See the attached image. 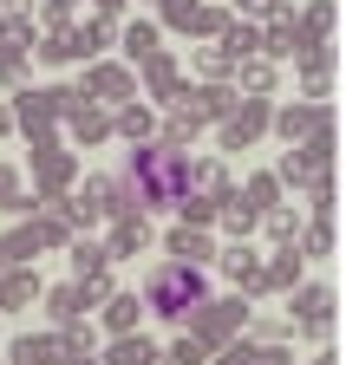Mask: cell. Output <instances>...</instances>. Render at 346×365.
Here are the masks:
<instances>
[{
  "instance_id": "6da1fadb",
  "label": "cell",
  "mask_w": 346,
  "mask_h": 365,
  "mask_svg": "<svg viewBox=\"0 0 346 365\" xmlns=\"http://www.w3.org/2000/svg\"><path fill=\"white\" fill-rule=\"evenodd\" d=\"M124 190L138 196V209H183L196 196V163L177 144H144V150H131Z\"/></svg>"
},
{
  "instance_id": "7a4b0ae2",
  "label": "cell",
  "mask_w": 346,
  "mask_h": 365,
  "mask_svg": "<svg viewBox=\"0 0 346 365\" xmlns=\"http://www.w3.org/2000/svg\"><path fill=\"white\" fill-rule=\"evenodd\" d=\"M144 307L157 319H190L196 307H209V274L203 267H183V261H163L144 274Z\"/></svg>"
},
{
  "instance_id": "3957f363",
  "label": "cell",
  "mask_w": 346,
  "mask_h": 365,
  "mask_svg": "<svg viewBox=\"0 0 346 365\" xmlns=\"http://www.w3.org/2000/svg\"><path fill=\"white\" fill-rule=\"evenodd\" d=\"M242 327H255V313H248V294H229V300H209V307H196L190 313V333L209 346V352H223V346H235V333Z\"/></svg>"
},
{
  "instance_id": "277c9868",
  "label": "cell",
  "mask_w": 346,
  "mask_h": 365,
  "mask_svg": "<svg viewBox=\"0 0 346 365\" xmlns=\"http://www.w3.org/2000/svg\"><path fill=\"white\" fill-rule=\"evenodd\" d=\"M288 327L307 333V339H327V327H333V287L327 281H300L288 294Z\"/></svg>"
},
{
  "instance_id": "5b68a950",
  "label": "cell",
  "mask_w": 346,
  "mask_h": 365,
  "mask_svg": "<svg viewBox=\"0 0 346 365\" xmlns=\"http://www.w3.org/2000/svg\"><path fill=\"white\" fill-rule=\"evenodd\" d=\"M275 137L294 150V144H314V137H333V105H307V98H294V105H275Z\"/></svg>"
},
{
  "instance_id": "8992f818",
  "label": "cell",
  "mask_w": 346,
  "mask_h": 365,
  "mask_svg": "<svg viewBox=\"0 0 346 365\" xmlns=\"http://www.w3.org/2000/svg\"><path fill=\"white\" fill-rule=\"evenodd\" d=\"M85 98L124 111V105L138 98V72H131V66H111V59H105V66H85Z\"/></svg>"
},
{
  "instance_id": "52a82bcc",
  "label": "cell",
  "mask_w": 346,
  "mask_h": 365,
  "mask_svg": "<svg viewBox=\"0 0 346 365\" xmlns=\"http://www.w3.org/2000/svg\"><path fill=\"white\" fill-rule=\"evenodd\" d=\"M275 130V105L268 98H242L235 118H223V150H248L255 137H268Z\"/></svg>"
},
{
  "instance_id": "ba28073f",
  "label": "cell",
  "mask_w": 346,
  "mask_h": 365,
  "mask_svg": "<svg viewBox=\"0 0 346 365\" xmlns=\"http://www.w3.org/2000/svg\"><path fill=\"white\" fill-rule=\"evenodd\" d=\"M14 130L26 137L33 150H59V137H53V105L39 98V91H14Z\"/></svg>"
},
{
  "instance_id": "9c48e42d",
  "label": "cell",
  "mask_w": 346,
  "mask_h": 365,
  "mask_svg": "<svg viewBox=\"0 0 346 365\" xmlns=\"http://www.w3.org/2000/svg\"><path fill=\"white\" fill-rule=\"evenodd\" d=\"M33 170H39V182H33V202H39V209H46L66 182L78 176V163H72L66 150H33Z\"/></svg>"
},
{
  "instance_id": "30bf717a",
  "label": "cell",
  "mask_w": 346,
  "mask_h": 365,
  "mask_svg": "<svg viewBox=\"0 0 346 365\" xmlns=\"http://www.w3.org/2000/svg\"><path fill=\"white\" fill-rule=\"evenodd\" d=\"M157 111L144 105V98H131V105H124V111H111V137H124V144H131V150H144V144H157Z\"/></svg>"
},
{
  "instance_id": "8fae6325",
  "label": "cell",
  "mask_w": 346,
  "mask_h": 365,
  "mask_svg": "<svg viewBox=\"0 0 346 365\" xmlns=\"http://www.w3.org/2000/svg\"><path fill=\"white\" fill-rule=\"evenodd\" d=\"M144 313H151V307H144V294H111V300L98 307V333H111V339H131Z\"/></svg>"
},
{
  "instance_id": "7c38bea8",
  "label": "cell",
  "mask_w": 346,
  "mask_h": 365,
  "mask_svg": "<svg viewBox=\"0 0 346 365\" xmlns=\"http://www.w3.org/2000/svg\"><path fill=\"white\" fill-rule=\"evenodd\" d=\"M163 248H170V261H183V267H209L215 261V235H209V228H170V235H163Z\"/></svg>"
},
{
  "instance_id": "4fadbf2b",
  "label": "cell",
  "mask_w": 346,
  "mask_h": 365,
  "mask_svg": "<svg viewBox=\"0 0 346 365\" xmlns=\"http://www.w3.org/2000/svg\"><path fill=\"white\" fill-rule=\"evenodd\" d=\"M300 274H307V255H300V248L268 255V261H262V294H294V287H300Z\"/></svg>"
},
{
  "instance_id": "5bb4252c",
  "label": "cell",
  "mask_w": 346,
  "mask_h": 365,
  "mask_svg": "<svg viewBox=\"0 0 346 365\" xmlns=\"http://www.w3.org/2000/svg\"><path fill=\"white\" fill-rule=\"evenodd\" d=\"M215 261H223V274L235 281V294H262V255H255L248 242H242V248H223Z\"/></svg>"
},
{
  "instance_id": "9a60e30c",
  "label": "cell",
  "mask_w": 346,
  "mask_h": 365,
  "mask_svg": "<svg viewBox=\"0 0 346 365\" xmlns=\"http://www.w3.org/2000/svg\"><path fill=\"white\" fill-rule=\"evenodd\" d=\"M66 130H72V144H85V150H92V144H105V137H111V111L85 98V105L66 118Z\"/></svg>"
},
{
  "instance_id": "2e32d148",
  "label": "cell",
  "mask_w": 346,
  "mask_h": 365,
  "mask_svg": "<svg viewBox=\"0 0 346 365\" xmlns=\"http://www.w3.org/2000/svg\"><path fill=\"white\" fill-rule=\"evenodd\" d=\"M144 85L157 91V98H163V105H177V98H183V91H190V85H183V66H177V59H170V53H157V59H144Z\"/></svg>"
},
{
  "instance_id": "e0dca14e",
  "label": "cell",
  "mask_w": 346,
  "mask_h": 365,
  "mask_svg": "<svg viewBox=\"0 0 346 365\" xmlns=\"http://www.w3.org/2000/svg\"><path fill=\"white\" fill-rule=\"evenodd\" d=\"M33 300H39V274L33 267H7V274H0V313H20Z\"/></svg>"
},
{
  "instance_id": "ac0fdd59",
  "label": "cell",
  "mask_w": 346,
  "mask_h": 365,
  "mask_svg": "<svg viewBox=\"0 0 346 365\" xmlns=\"http://www.w3.org/2000/svg\"><path fill=\"white\" fill-rule=\"evenodd\" d=\"M144 242H151L144 215H131V222H111V235H105V255H111V261H131V255H138Z\"/></svg>"
},
{
  "instance_id": "d6986e66",
  "label": "cell",
  "mask_w": 346,
  "mask_h": 365,
  "mask_svg": "<svg viewBox=\"0 0 346 365\" xmlns=\"http://www.w3.org/2000/svg\"><path fill=\"white\" fill-rule=\"evenodd\" d=\"M223 53H229L235 66H248L255 53H262V26H255V20H229V26H223Z\"/></svg>"
},
{
  "instance_id": "ffe728a7",
  "label": "cell",
  "mask_w": 346,
  "mask_h": 365,
  "mask_svg": "<svg viewBox=\"0 0 346 365\" xmlns=\"http://www.w3.org/2000/svg\"><path fill=\"white\" fill-rule=\"evenodd\" d=\"M105 267H111L105 242H92V235H78V242H72V274H78V281H105Z\"/></svg>"
},
{
  "instance_id": "44dd1931",
  "label": "cell",
  "mask_w": 346,
  "mask_h": 365,
  "mask_svg": "<svg viewBox=\"0 0 346 365\" xmlns=\"http://www.w3.org/2000/svg\"><path fill=\"white\" fill-rule=\"evenodd\" d=\"M0 261L7 267H33L39 261V228H7V235H0Z\"/></svg>"
},
{
  "instance_id": "7402d4cb",
  "label": "cell",
  "mask_w": 346,
  "mask_h": 365,
  "mask_svg": "<svg viewBox=\"0 0 346 365\" xmlns=\"http://www.w3.org/2000/svg\"><path fill=\"white\" fill-rule=\"evenodd\" d=\"M157 359H163V352H157L144 333H131V339H111V352H105L98 365H157Z\"/></svg>"
},
{
  "instance_id": "603a6c76",
  "label": "cell",
  "mask_w": 346,
  "mask_h": 365,
  "mask_svg": "<svg viewBox=\"0 0 346 365\" xmlns=\"http://www.w3.org/2000/svg\"><path fill=\"white\" fill-rule=\"evenodd\" d=\"M242 202H248L255 215H275V209H281V176H275V170H262V176H248V190H242Z\"/></svg>"
},
{
  "instance_id": "cb8c5ba5",
  "label": "cell",
  "mask_w": 346,
  "mask_h": 365,
  "mask_svg": "<svg viewBox=\"0 0 346 365\" xmlns=\"http://www.w3.org/2000/svg\"><path fill=\"white\" fill-rule=\"evenodd\" d=\"M118 46H124V59H157V20H131V26H124L118 33Z\"/></svg>"
},
{
  "instance_id": "d4e9b609",
  "label": "cell",
  "mask_w": 346,
  "mask_h": 365,
  "mask_svg": "<svg viewBox=\"0 0 346 365\" xmlns=\"http://www.w3.org/2000/svg\"><path fill=\"white\" fill-rule=\"evenodd\" d=\"M333 14H340L333 0H307V7H300V20H294V26L307 33L314 46H327V39H333Z\"/></svg>"
},
{
  "instance_id": "484cf974",
  "label": "cell",
  "mask_w": 346,
  "mask_h": 365,
  "mask_svg": "<svg viewBox=\"0 0 346 365\" xmlns=\"http://www.w3.org/2000/svg\"><path fill=\"white\" fill-rule=\"evenodd\" d=\"M268 222V242H281V248H300V228H307V215H300V209H275V215H262Z\"/></svg>"
},
{
  "instance_id": "4316f807",
  "label": "cell",
  "mask_w": 346,
  "mask_h": 365,
  "mask_svg": "<svg viewBox=\"0 0 346 365\" xmlns=\"http://www.w3.org/2000/svg\"><path fill=\"white\" fill-rule=\"evenodd\" d=\"M157 14H163V26H170V33H196L203 0H157Z\"/></svg>"
},
{
  "instance_id": "83f0119b",
  "label": "cell",
  "mask_w": 346,
  "mask_h": 365,
  "mask_svg": "<svg viewBox=\"0 0 346 365\" xmlns=\"http://www.w3.org/2000/svg\"><path fill=\"white\" fill-rule=\"evenodd\" d=\"M190 91H196V105H203V118H235V105H242V98H235L229 85H190Z\"/></svg>"
},
{
  "instance_id": "f1b7e54d",
  "label": "cell",
  "mask_w": 346,
  "mask_h": 365,
  "mask_svg": "<svg viewBox=\"0 0 346 365\" xmlns=\"http://www.w3.org/2000/svg\"><path fill=\"white\" fill-rule=\"evenodd\" d=\"M300 255H307V261L333 255V222L327 215H307V228H300Z\"/></svg>"
},
{
  "instance_id": "f546056e",
  "label": "cell",
  "mask_w": 346,
  "mask_h": 365,
  "mask_svg": "<svg viewBox=\"0 0 346 365\" xmlns=\"http://www.w3.org/2000/svg\"><path fill=\"white\" fill-rule=\"evenodd\" d=\"M223 228H229V235H242V242L255 235V228H262V215H255V209L242 202V190H235V196L223 202Z\"/></svg>"
},
{
  "instance_id": "4dcf8cb0",
  "label": "cell",
  "mask_w": 346,
  "mask_h": 365,
  "mask_svg": "<svg viewBox=\"0 0 346 365\" xmlns=\"http://www.w3.org/2000/svg\"><path fill=\"white\" fill-rule=\"evenodd\" d=\"M235 78H242V98H268L275 91V66H262V59H248Z\"/></svg>"
},
{
  "instance_id": "1f68e13d",
  "label": "cell",
  "mask_w": 346,
  "mask_h": 365,
  "mask_svg": "<svg viewBox=\"0 0 346 365\" xmlns=\"http://www.w3.org/2000/svg\"><path fill=\"white\" fill-rule=\"evenodd\" d=\"M111 39H118V20H105V14L78 26V46H85V53H111Z\"/></svg>"
},
{
  "instance_id": "d6a6232c",
  "label": "cell",
  "mask_w": 346,
  "mask_h": 365,
  "mask_svg": "<svg viewBox=\"0 0 346 365\" xmlns=\"http://www.w3.org/2000/svg\"><path fill=\"white\" fill-rule=\"evenodd\" d=\"M177 215H183V228H209L215 215H223V202H215V196H203V190H196V196H190V202L177 209Z\"/></svg>"
},
{
  "instance_id": "836d02e7",
  "label": "cell",
  "mask_w": 346,
  "mask_h": 365,
  "mask_svg": "<svg viewBox=\"0 0 346 365\" xmlns=\"http://www.w3.org/2000/svg\"><path fill=\"white\" fill-rule=\"evenodd\" d=\"M0 85L26 91V46H0Z\"/></svg>"
},
{
  "instance_id": "e575fe53",
  "label": "cell",
  "mask_w": 346,
  "mask_h": 365,
  "mask_svg": "<svg viewBox=\"0 0 346 365\" xmlns=\"http://www.w3.org/2000/svg\"><path fill=\"white\" fill-rule=\"evenodd\" d=\"M78 53H85V46H78V26H72V33H53V39H39V59H53V66H59V59H78Z\"/></svg>"
},
{
  "instance_id": "d590c367",
  "label": "cell",
  "mask_w": 346,
  "mask_h": 365,
  "mask_svg": "<svg viewBox=\"0 0 346 365\" xmlns=\"http://www.w3.org/2000/svg\"><path fill=\"white\" fill-rule=\"evenodd\" d=\"M163 359H170V365H203V359H209V346H203L196 333H183V339H177V346H170Z\"/></svg>"
},
{
  "instance_id": "8d00e7d4",
  "label": "cell",
  "mask_w": 346,
  "mask_h": 365,
  "mask_svg": "<svg viewBox=\"0 0 346 365\" xmlns=\"http://www.w3.org/2000/svg\"><path fill=\"white\" fill-rule=\"evenodd\" d=\"M255 359H262V346H255V339H235V346L215 352V365H255Z\"/></svg>"
},
{
  "instance_id": "74e56055",
  "label": "cell",
  "mask_w": 346,
  "mask_h": 365,
  "mask_svg": "<svg viewBox=\"0 0 346 365\" xmlns=\"http://www.w3.org/2000/svg\"><path fill=\"white\" fill-rule=\"evenodd\" d=\"M20 196V182H14V163H0V202H14Z\"/></svg>"
},
{
  "instance_id": "f35d334b",
  "label": "cell",
  "mask_w": 346,
  "mask_h": 365,
  "mask_svg": "<svg viewBox=\"0 0 346 365\" xmlns=\"http://www.w3.org/2000/svg\"><path fill=\"white\" fill-rule=\"evenodd\" d=\"M275 0H235V14H268Z\"/></svg>"
},
{
  "instance_id": "ab89813d",
  "label": "cell",
  "mask_w": 346,
  "mask_h": 365,
  "mask_svg": "<svg viewBox=\"0 0 346 365\" xmlns=\"http://www.w3.org/2000/svg\"><path fill=\"white\" fill-rule=\"evenodd\" d=\"M118 7H124V0H98V14H105V20H111V14H118Z\"/></svg>"
},
{
  "instance_id": "60d3db41",
  "label": "cell",
  "mask_w": 346,
  "mask_h": 365,
  "mask_svg": "<svg viewBox=\"0 0 346 365\" xmlns=\"http://www.w3.org/2000/svg\"><path fill=\"white\" fill-rule=\"evenodd\" d=\"M0 130H14V111H7V105H0Z\"/></svg>"
},
{
  "instance_id": "b9f144b4",
  "label": "cell",
  "mask_w": 346,
  "mask_h": 365,
  "mask_svg": "<svg viewBox=\"0 0 346 365\" xmlns=\"http://www.w3.org/2000/svg\"><path fill=\"white\" fill-rule=\"evenodd\" d=\"M314 365H333V352H320V359H314Z\"/></svg>"
},
{
  "instance_id": "7bdbcfd3",
  "label": "cell",
  "mask_w": 346,
  "mask_h": 365,
  "mask_svg": "<svg viewBox=\"0 0 346 365\" xmlns=\"http://www.w3.org/2000/svg\"><path fill=\"white\" fill-rule=\"evenodd\" d=\"M0 274H7V261H0Z\"/></svg>"
}]
</instances>
